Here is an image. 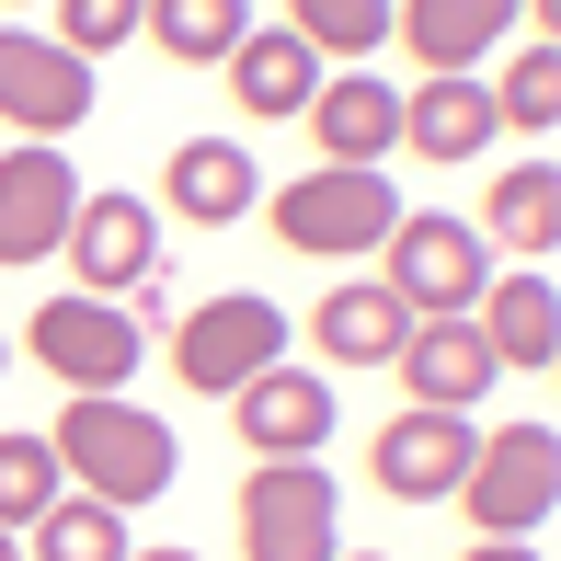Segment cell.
Segmentation results:
<instances>
[{"label": "cell", "mask_w": 561, "mask_h": 561, "mask_svg": "<svg viewBox=\"0 0 561 561\" xmlns=\"http://www.w3.org/2000/svg\"><path fill=\"white\" fill-rule=\"evenodd\" d=\"M23 355H35L58 390H126L138 355H149V321L126 310V298L58 287V298H35V321H23Z\"/></svg>", "instance_id": "obj_5"}, {"label": "cell", "mask_w": 561, "mask_h": 561, "mask_svg": "<svg viewBox=\"0 0 561 561\" xmlns=\"http://www.w3.org/2000/svg\"><path fill=\"white\" fill-rule=\"evenodd\" d=\"M12 12H23V0H12Z\"/></svg>", "instance_id": "obj_33"}, {"label": "cell", "mask_w": 561, "mask_h": 561, "mask_svg": "<svg viewBox=\"0 0 561 561\" xmlns=\"http://www.w3.org/2000/svg\"><path fill=\"white\" fill-rule=\"evenodd\" d=\"M401 333H413V310H401L378 275H367V287H333V298L310 310V344L333 355V367H390V355H401Z\"/></svg>", "instance_id": "obj_20"}, {"label": "cell", "mask_w": 561, "mask_h": 561, "mask_svg": "<svg viewBox=\"0 0 561 561\" xmlns=\"http://www.w3.org/2000/svg\"><path fill=\"white\" fill-rule=\"evenodd\" d=\"M264 367H287V310H275V298L218 287V298H195V310L172 321V378H184L195 401H229Z\"/></svg>", "instance_id": "obj_4"}, {"label": "cell", "mask_w": 561, "mask_h": 561, "mask_svg": "<svg viewBox=\"0 0 561 561\" xmlns=\"http://www.w3.org/2000/svg\"><path fill=\"white\" fill-rule=\"evenodd\" d=\"M458 561H539V539H470Z\"/></svg>", "instance_id": "obj_28"}, {"label": "cell", "mask_w": 561, "mask_h": 561, "mask_svg": "<svg viewBox=\"0 0 561 561\" xmlns=\"http://www.w3.org/2000/svg\"><path fill=\"white\" fill-rule=\"evenodd\" d=\"M470 413H424V401H413V413H390V424H378V447H367V470H378V493H390V504H447L458 493V470H470Z\"/></svg>", "instance_id": "obj_11"}, {"label": "cell", "mask_w": 561, "mask_h": 561, "mask_svg": "<svg viewBox=\"0 0 561 561\" xmlns=\"http://www.w3.org/2000/svg\"><path fill=\"white\" fill-rule=\"evenodd\" d=\"M493 115H504V126H527V138H550V126H561V46H550V35L504 58V81H493Z\"/></svg>", "instance_id": "obj_25"}, {"label": "cell", "mask_w": 561, "mask_h": 561, "mask_svg": "<svg viewBox=\"0 0 561 561\" xmlns=\"http://www.w3.org/2000/svg\"><path fill=\"white\" fill-rule=\"evenodd\" d=\"M504 138V115H493V81L481 69H447V81H413L401 92V149L413 161H481V149Z\"/></svg>", "instance_id": "obj_14"}, {"label": "cell", "mask_w": 561, "mask_h": 561, "mask_svg": "<svg viewBox=\"0 0 561 561\" xmlns=\"http://www.w3.org/2000/svg\"><path fill=\"white\" fill-rule=\"evenodd\" d=\"M138 35L161 58H184V69H229V46L252 35V0H149Z\"/></svg>", "instance_id": "obj_22"}, {"label": "cell", "mask_w": 561, "mask_h": 561, "mask_svg": "<svg viewBox=\"0 0 561 561\" xmlns=\"http://www.w3.org/2000/svg\"><path fill=\"white\" fill-rule=\"evenodd\" d=\"M161 195H172V218L229 229V218L264 207V172H252V149H241V138H184V149L161 161Z\"/></svg>", "instance_id": "obj_18"}, {"label": "cell", "mask_w": 561, "mask_h": 561, "mask_svg": "<svg viewBox=\"0 0 561 561\" xmlns=\"http://www.w3.org/2000/svg\"><path fill=\"white\" fill-rule=\"evenodd\" d=\"M344 550V493L321 458H252L241 481V561H333Z\"/></svg>", "instance_id": "obj_7"}, {"label": "cell", "mask_w": 561, "mask_h": 561, "mask_svg": "<svg viewBox=\"0 0 561 561\" xmlns=\"http://www.w3.org/2000/svg\"><path fill=\"white\" fill-rule=\"evenodd\" d=\"M229 424H241L252 458H321V447H333V378L264 367V378H241V390H229Z\"/></svg>", "instance_id": "obj_12"}, {"label": "cell", "mask_w": 561, "mask_h": 561, "mask_svg": "<svg viewBox=\"0 0 561 561\" xmlns=\"http://www.w3.org/2000/svg\"><path fill=\"white\" fill-rule=\"evenodd\" d=\"M470 321H481V344H493V367H504V378H539V367H561V287H550L539 264L493 275V287L470 298Z\"/></svg>", "instance_id": "obj_15"}, {"label": "cell", "mask_w": 561, "mask_h": 561, "mask_svg": "<svg viewBox=\"0 0 561 561\" xmlns=\"http://www.w3.org/2000/svg\"><path fill=\"white\" fill-rule=\"evenodd\" d=\"M138 12L149 0H58V46L69 58H115V46L138 35Z\"/></svg>", "instance_id": "obj_27"}, {"label": "cell", "mask_w": 561, "mask_h": 561, "mask_svg": "<svg viewBox=\"0 0 561 561\" xmlns=\"http://www.w3.org/2000/svg\"><path fill=\"white\" fill-rule=\"evenodd\" d=\"M310 138H321V161L390 172V149H401V92L378 81V69H333V81L310 92Z\"/></svg>", "instance_id": "obj_17"}, {"label": "cell", "mask_w": 561, "mask_h": 561, "mask_svg": "<svg viewBox=\"0 0 561 561\" xmlns=\"http://www.w3.org/2000/svg\"><path fill=\"white\" fill-rule=\"evenodd\" d=\"M81 172H69V149L46 138H12L0 149V264H46V252L69 241V218H81Z\"/></svg>", "instance_id": "obj_9"}, {"label": "cell", "mask_w": 561, "mask_h": 561, "mask_svg": "<svg viewBox=\"0 0 561 561\" xmlns=\"http://www.w3.org/2000/svg\"><path fill=\"white\" fill-rule=\"evenodd\" d=\"M378 287L401 298L413 321H458L481 287H493V241L447 207H401V229L378 241Z\"/></svg>", "instance_id": "obj_3"}, {"label": "cell", "mask_w": 561, "mask_h": 561, "mask_svg": "<svg viewBox=\"0 0 561 561\" xmlns=\"http://www.w3.org/2000/svg\"><path fill=\"white\" fill-rule=\"evenodd\" d=\"M0 561H23V539H12V527H0Z\"/></svg>", "instance_id": "obj_30"}, {"label": "cell", "mask_w": 561, "mask_h": 561, "mask_svg": "<svg viewBox=\"0 0 561 561\" xmlns=\"http://www.w3.org/2000/svg\"><path fill=\"white\" fill-rule=\"evenodd\" d=\"M310 92H321V58L287 35V23H252V35L229 46V104L241 115L287 126V115H310Z\"/></svg>", "instance_id": "obj_19"}, {"label": "cell", "mask_w": 561, "mask_h": 561, "mask_svg": "<svg viewBox=\"0 0 561 561\" xmlns=\"http://www.w3.org/2000/svg\"><path fill=\"white\" fill-rule=\"evenodd\" d=\"M481 241L516 252V264H550V252H561V172L550 161H516L493 184V207H481Z\"/></svg>", "instance_id": "obj_21"}, {"label": "cell", "mask_w": 561, "mask_h": 561, "mask_svg": "<svg viewBox=\"0 0 561 561\" xmlns=\"http://www.w3.org/2000/svg\"><path fill=\"white\" fill-rule=\"evenodd\" d=\"M287 35L310 46V58H378L390 46V0H287Z\"/></svg>", "instance_id": "obj_24"}, {"label": "cell", "mask_w": 561, "mask_h": 561, "mask_svg": "<svg viewBox=\"0 0 561 561\" xmlns=\"http://www.w3.org/2000/svg\"><path fill=\"white\" fill-rule=\"evenodd\" d=\"M0 367H12V344H0Z\"/></svg>", "instance_id": "obj_32"}, {"label": "cell", "mask_w": 561, "mask_h": 561, "mask_svg": "<svg viewBox=\"0 0 561 561\" xmlns=\"http://www.w3.org/2000/svg\"><path fill=\"white\" fill-rule=\"evenodd\" d=\"M126 561H195V550H126Z\"/></svg>", "instance_id": "obj_29"}, {"label": "cell", "mask_w": 561, "mask_h": 561, "mask_svg": "<svg viewBox=\"0 0 561 561\" xmlns=\"http://www.w3.org/2000/svg\"><path fill=\"white\" fill-rule=\"evenodd\" d=\"M390 367H401V390H413L424 413H470V401H481V390H493V378H504L470 310H458V321H413Z\"/></svg>", "instance_id": "obj_16"}, {"label": "cell", "mask_w": 561, "mask_h": 561, "mask_svg": "<svg viewBox=\"0 0 561 561\" xmlns=\"http://www.w3.org/2000/svg\"><path fill=\"white\" fill-rule=\"evenodd\" d=\"M58 493H69L58 447H46V436H0V527H12V539H23V527H35Z\"/></svg>", "instance_id": "obj_26"}, {"label": "cell", "mask_w": 561, "mask_h": 561, "mask_svg": "<svg viewBox=\"0 0 561 561\" xmlns=\"http://www.w3.org/2000/svg\"><path fill=\"white\" fill-rule=\"evenodd\" d=\"M81 115H92V58H69L58 35H23L12 23V35H0V126L58 149Z\"/></svg>", "instance_id": "obj_10"}, {"label": "cell", "mask_w": 561, "mask_h": 561, "mask_svg": "<svg viewBox=\"0 0 561 561\" xmlns=\"http://www.w3.org/2000/svg\"><path fill=\"white\" fill-rule=\"evenodd\" d=\"M264 229L310 264H367L378 241L401 229L390 172H355V161H310L298 184H264Z\"/></svg>", "instance_id": "obj_2"}, {"label": "cell", "mask_w": 561, "mask_h": 561, "mask_svg": "<svg viewBox=\"0 0 561 561\" xmlns=\"http://www.w3.org/2000/svg\"><path fill=\"white\" fill-rule=\"evenodd\" d=\"M69 275H81V298H138L149 275H161V207L149 195H81V218H69Z\"/></svg>", "instance_id": "obj_8"}, {"label": "cell", "mask_w": 561, "mask_h": 561, "mask_svg": "<svg viewBox=\"0 0 561 561\" xmlns=\"http://www.w3.org/2000/svg\"><path fill=\"white\" fill-rule=\"evenodd\" d=\"M333 561H390V550H333Z\"/></svg>", "instance_id": "obj_31"}, {"label": "cell", "mask_w": 561, "mask_h": 561, "mask_svg": "<svg viewBox=\"0 0 561 561\" xmlns=\"http://www.w3.org/2000/svg\"><path fill=\"white\" fill-rule=\"evenodd\" d=\"M527 23V0H390V35L413 46L424 81H447V69H481L504 35Z\"/></svg>", "instance_id": "obj_13"}, {"label": "cell", "mask_w": 561, "mask_h": 561, "mask_svg": "<svg viewBox=\"0 0 561 561\" xmlns=\"http://www.w3.org/2000/svg\"><path fill=\"white\" fill-rule=\"evenodd\" d=\"M46 447H58L69 493L115 504V516L161 504V493H172V470H184V436H172L149 401H126V390H69V413L46 424Z\"/></svg>", "instance_id": "obj_1"}, {"label": "cell", "mask_w": 561, "mask_h": 561, "mask_svg": "<svg viewBox=\"0 0 561 561\" xmlns=\"http://www.w3.org/2000/svg\"><path fill=\"white\" fill-rule=\"evenodd\" d=\"M447 504H470V539H539L550 504H561V436H550V424H504V436H481Z\"/></svg>", "instance_id": "obj_6"}, {"label": "cell", "mask_w": 561, "mask_h": 561, "mask_svg": "<svg viewBox=\"0 0 561 561\" xmlns=\"http://www.w3.org/2000/svg\"><path fill=\"white\" fill-rule=\"evenodd\" d=\"M23 550H35V561H126L138 539H126V516H115V504H92V493H58L35 527H23Z\"/></svg>", "instance_id": "obj_23"}]
</instances>
